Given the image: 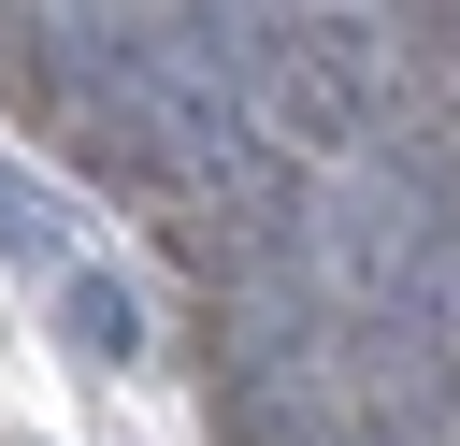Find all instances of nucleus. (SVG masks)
Instances as JSON below:
<instances>
[{
	"label": "nucleus",
	"mask_w": 460,
	"mask_h": 446,
	"mask_svg": "<svg viewBox=\"0 0 460 446\" xmlns=\"http://www.w3.org/2000/svg\"><path fill=\"white\" fill-rule=\"evenodd\" d=\"M0 245H14V259H43V273H72V216H58L14 158H0Z\"/></svg>",
	"instance_id": "5"
},
{
	"label": "nucleus",
	"mask_w": 460,
	"mask_h": 446,
	"mask_svg": "<svg viewBox=\"0 0 460 446\" xmlns=\"http://www.w3.org/2000/svg\"><path fill=\"white\" fill-rule=\"evenodd\" d=\"M201 29V58H216V86H230V115H244V144L259 158H359L345 144V115H331V86H316V58H302V14H187Z\"/></svg>",
	"instance_id": "3"
},
{
	"label": "nucleus",
	"mask_w": 460,
	"mask_h": 446,
	"mask_svg": "<svg viewBox=\"0 0 460 446\" xmlns=\"http://www.w3.org/2000/svg\"><path fill=\"white\" fill-rule=\"evenodd\" d=\"M43 72L72 86V115H101L129 158H158L172 187H201L216 216H244V201L273 187V158L244 144V115H230V86H216V58H201L187 14L72 0V14H43Z\"/></svg>",
	"instance_id": "1"
},
{
	"label": "nucleus",
	"mask_w": 460,
	"mask_h": 446,
	"mask_svg": "<svg viewBox=\"0 0 460 446\" xmlns=\"http://www.w3.org/2000/svg\"><path fill=\"white\" fill-rule=\"evenodd\" d=\"M58 331H72L86 360H129V345H144V317H129L115 273H58Z\"/></svg>",
	"instance_id": "4"
},
{
	"label": "nucleus",
	"mask_w": 460,
	"mask_h": 446,
	"mask_svg": "<svg viewBox=\"0 0 460 446\" xmlns=\"http://www.w3.org/2000/svg\"><path fill=\"white\" fill-rule=\"evenodd\" d=\"M446 245H460V230H446V201H431V173H417L402 144L331 158V173H316V201H302V259H316V288L345 302V331H388Z\"/></svg>",
	"instance_id": "2"
}]
</instances>
